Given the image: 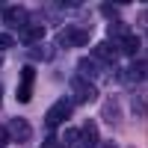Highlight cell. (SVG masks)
Masks as SVG:
<instances>
[{
	"instance_id": "8992f818",
	"label": "cell",
	"mask_w": 148,
	"mask_h": 148,
	"mask_svg": "<svg viewBox=\"0 0 148 148\" xmlns=\"http://www.w3.org/2000/svg\"><path fill=\"white\" fill-rule=\"evenodd\" d=\"M77 145H83V148H95L98 142H101V139H98V125H95V121H83V127L77 130Z\"/></svg>"
},
{
	"instance_id": "9a60e30c",
	"label": "cell",
	"mask_w": 148,
	"mask_h": 148,
	"mask_svg": "<svg viewBox=\"0 0 148 148\" xmlns=\"http://www.w3.org/2000/svg\"><path fill=\"white\" fill-rule=\"evenodd\" d=\"M0 47H12V36H6V33H0Z\"/></svg>"
},
{
	"instance_id": "8fae6325",
	"label": "cell",
	"mask_w": 148,
	"mask_h": 148,
	"mask_svg": "<svg viewBox=\"0 0 148 148\" xmlns=\"http://www.w3.org/2000/svg\"><path fill=\"white\" fill-rule=\"evenodd\" d=\"M119 47H121V53H127V56H133V53L139 51V39H136V36H130V33H127L125 39H121V45H119Z\"/></svg>"
},
{
	"instance_id": "4fadbf2b",
	"label": "cell",
	"mask_w": 148,
	"mask_h": 148,
	"mask_svg": "<svg viewBox=\"0 0 148 148\" xmlns=\"http://www.w3.org/2000/svg\"><path fill=\"white\" fill-rule=\"evenodd\" d=\"M9 142V133H6V125H0V148Z\"/></svg>"
},
{
	"instance_id": "7c38bea8",
	"label": "cell",
	"mask_w": 148,
	"mask_h": 148,
	"mask_svg": "<svg viewBox=\"0 0 148 148\" xmlns=\"http://www.w3.org/2000/svg\"><path fill=\"white\" fill-rule=\"evenodd\" d=\"M127 77H130V80H142V77H145V62H142V59H136V62H133V68H130Z\"/></svg>"
},
{
	"instance_id": "3957f363",
	"label": "cell",
	"mask_w": 148,
	"mask_h": 148,
	"mask_svg": "<svg viewBox=\"0 0 148 148\" xmlns=\"http://www.w3.org/2000/svg\"><path fill=\"white\" fill-rule=\"evenodd\" d=\"M6 133H9V139H12V142H30L33 127H30V121H27V119H12L9 125H6Z\"/></svg>"
},
{
	"instance_id": "52a82bcc",
	"label": "cell",
	"mask_w": 148,
	"mask_h": 148,
	"mask_svg": "<svg viewBox=\"0 0 148 148\" xmlns=\"http://www.w3.org/2000/svg\"><path fill=\"white\" fill-rule=\"evenodd\" d=\"M3 24H9V27H24V24H30V18H27V9H24V6L3 9Z\"/></svg>"
},
{
	"instance_id": "e0dca14e",
	"label": "cell",
	"mask_w": 148,
	"mask_h": 148,
	"mask_svg": "<svg viewBox=\"0 0 148 148\" xmlns=\"http://www.w3.org/2000/svg\"><path fill=\"white\" fill-rule=\"evenodd\" d=\"M104 148H116V145H113V142H107V145H104Z\"/></svg>"
},
{
	"instance_id": "5bb4252c",
	"label": "cell",
	"mask_w": 148,
	"mask_h": 148,
	"mask_svg": "<svg viewBox=\"0 0 148 148\" xmlns=\"http://www.w3.org/2000/svg\"><path fill=\"white\" fill-rule=\"evenodd\" d=\"M101 12H104V15H110V18H116V15H119V9H116V6H101Z\"/></svg>"
},
{
	"instance_id": "ac0fdd59",
	"label": "cell",
	"mask_w": 148,
	"mask_h": 148,
	"mask_svg": "<svg viewBox=\"0 0 148 148\" xmlns=\"http://www.w3.org/2000/svg\"><path fill=\"white\" fill-rule=\"evenodd\" d=\"M0 95H3V89H0Z\"/></svg>"
},
{
	"instance_id": "5b68a950",
	"label": "cell",
	"mask_w": 148,
	"mask_h": 148,
	"mask_svg": "<svg viewBox=\"0 0 148 148\" xmlns=\"http://www.w3.org/2000/svg\"><path fill=\"white\" fill-rule=\"evenodd\" d=\"M33 83H36V68L27 65L21 71V86H18V101L21 104H27L30 98H33Z\"/></svg>"
},
{
	"instance_id": "d6986e66",
	"label": "cell",
	"mask_w": 148,
	"mask_h": 148,
	"mask_svg": "<svg viewBox=\"0 0 148 148\" xmlns=\"http://www.w3.org/2000/svg\"><path fill=\"white\" fill-rule=\"evenodd\" d=\"M0 62H3V59H0Z\"/></svg>"
},
{
	"instance_id": "2e32d148",
	"label": "cell",
	"mask_w": 148,
	"mask_h": 148,
	"mask_svg": "<svg viewBox=\"0 0 148 148\" xmlns=\"http://www.w3.org/2000/svg\"><path fill=\"white\" fill-rule=\"evenodd\" d=\"M45 148H56V139L51 136V139H47V142H45Z\"/></svg>"
},
{
	"instance_id": "277c9868",
	"label": "cell",
	"mask_w": 148,
	"mask_h": 148,
	"mask_svg": "<svg viewBox=\"0 0 148 148\" xmlns=\"http://www.w3.org/2000/svg\"><path fill=\"white\" fill-rule=\"evenodd\" d=\"M71 92H74V98H77L80 104H89V101L98 98V89H95L89 80H83V77H74L71 80Z\"/></svg>"
},
{
	"instance_id": "9c48e42d",
	"label": "cell",
	"mask_w": 148,
	"mask_h": 148,
	"mask_svg": "<svg viewBox=\"0 0 148 148\" xmlns=\"http://www.w3.org/2000/svg\"><path fill=\"white\" fill-rule=\"evenodd\" d=\"M116 59V45L113 42H101L92 51V62H113Z\"/></svg>"
},
{
	"instance_id": "6da1fadb",
	"label": "cell",
	"mask_w": 148,
	"mask_h": 148,
	"mask_svg": "<svg viewBox=\"0 0 148 148\" xmlns=\"http://www.w3.org/2000/svg\"><path fill=\"white\" fill-rule=\"evenodd\" d=\"M86 42H89V30H83V27H65L56 36V45H62V47H83Z\"/></svg>"
},
{
	"instance_id": "ba28073f",
	"label": "cell",
	"mask_w": 148,
	"mask_h": 148,
	"mask_svg": "<svg viewBox=\"0 0 148 148\" xmlns=\"http://www.w3.org/2000/svg\"><path fill=\"white\" fill-rule=\"evenodd\" d=\"M42 39H45V27H42V24H24V27H21V42L24 45H36Z\"/></svg>"
},
{
	"instance_id": "30bf717a",
	"label": "cell",
	"mask_w": 148,
	"mask_h": 148,
	"mask_svg": "<svg viewBox=\"0 0 148 148\" xmlns=\"http://www.w3.org/2000/svg\"><path fill=\"white\" fill-rule=\"evenodd\" d=\"M104 119H110L113 125L121 121V110H119V101H116V98H107V104H104Z\"/></svg>"
},
{
	"instance_id": "7a4b0ae2",
	"label": "cell",
	"mask_w": 148,
	"mask_h": 148,
	"mask_svg": "<svg viewBox=\"0 0 148 148\" xmlns=\"http://www.w3.org/2000/svg\"><path fill=\"white\" fill-rule=\"evenodd\" d=\"M71 110H74V104L68 101V98L56 101V104H53L51 110H47V116H45L47 127H56V125H62V121H68V119H71Z\"/></svg>"
}]
</instances>
